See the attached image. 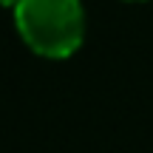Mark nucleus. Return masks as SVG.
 I'll use <instances>...</instances> for the list:
<instances>
[{"mask_svg": "<svg viewBox=\"0 0 153 153\" xmlns=\"http://www.w3.org/2000/svg\"><path fill=\"white\" fill-rule=\"evenodd\" d=\"M20 0H0V6H17Z\"/></svg>", "mask_w": 153, "mask_h": 153, "instance_id": "f03ea898", "label": "nucleus"}, {"mask_svg": "<svg viewBox=\"0 0 153 153\" xmlns=\"http://www.w3.org/2000/svg\"><path fill=\"white\" fill-rule=\"evenodd\" d=\"M14 23L20 37L51 60L71 57L85 37V11L79 0H20L14 6Z\"/></svg>", "mask_w": 153, "mask_h": 153, "instance_id": "f257e3e1", "label": "nucleus"}]
</instances>
